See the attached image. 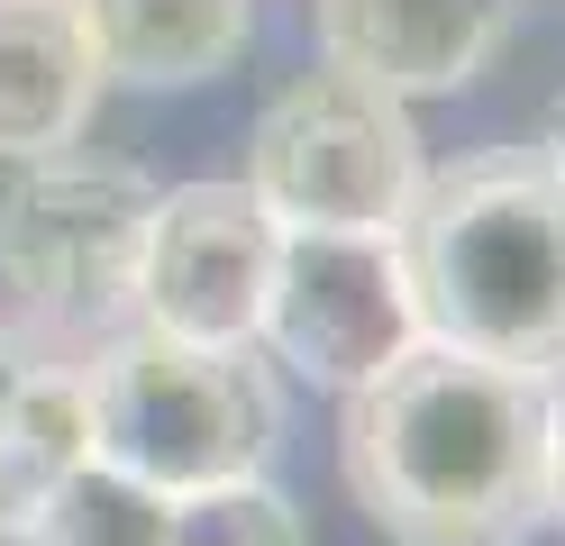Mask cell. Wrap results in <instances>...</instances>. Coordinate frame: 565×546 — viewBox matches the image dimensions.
Instances as JSON below:
<instances>
[{
	"instance_id": "cell-7",
	"label": "cell",
	"mask_w": 565,
	"mask_h": 546,
	"mask_svg": "<svg viewBox=\"0 0 565 546\" xmlns=\"http://www.w3.org/2000/svg\"><path fill=\"white\" fill-rule=\"evenodd\" d=\"M274 246H282V218L246 182L156 192L147 255H137V310H147V328L192 338V346H256Z\"/></svg>"
},
{
	"instance_id": "cell-6",
	"label": "cell",
	"mask_w": 565,
	"mask_h": 546,
	"mask_svg": "<svg viewBox=\"0 0 565 546\" xmlns=\"http://www.w3.org/2000/svg\"><path fill=\"white\" fill-rule=\"evenodd\" d=\"M256 338L329 392L374 383L402 346H419V301L393 228H282Z\"/></svg>"
},
{
	"instance_id": "cell-13",
	"label": "cell",
	"mask_w": 565,
	"mask_h": 546,
	"mask_svg": "<svg viewBox=\"0 0 565 546\" xmlns=\"http://www.w3.org/2000/svg\"><path fill=\"white\" fill-rule=\"evenodd\" d=\"M164 546H310V528L265 473H246V483H210V492L173 501L164 510Z\"/></svg>"
},
{
	"instance_id": "cell-8",
	"label": "cell",
	"mask_w": 565,
	"mask_h": 546,
	"mask_svg": "<svg viewBox=\"0 0 565 546\" xmlns=\"http://www.w3.org/2000/svg\"><path fill=\"white\" fill-rule=\"evenodd\" d=\"M310 19H320V64L365 73L393 100H419L466 92L520 28V0H310Z\"/></svg>"
},
{
	"instance_id": "cell-14",
	"label": "cell",
	"mask_w": 565,
	"mask_h": 546,
	"mask_svg": "<svg viewBox=\"0 0 565 546\" xmlns=\"http://www.w3.org/2000/svg\"><path fill=\"white\" fill-rule=\"evenodd\" d=\"M547 520H565V392H547Z\"/></svg>"
},
{
	"instance_id": "cell-11",
	"label": "cell",
	"mask_w": 565,
	"mask_h": 546,
	"mask_svg": "<svg viewBox=\"0 0 565 546\" xmlns=\"http://www.w3.org/2000/svg\"><path fill=\"white\" fill-rule=\"evenodd\" d=\"M100 55V83L128 92H183L237 64L256 0H74Z\"/></svg>"
},
{
	"instance_id": "cell-2",
	"label": "cell",
	"mask_w": 565,
	"mask_h": 546,
	"mask_svg": "<svg viewBox=\"0 0 565 546\" xmlns=\"http://www.w3.org/2000/svg\"><path fill=\"white\" fill-rule=\"evenodd\" d=\"M402 274L419 338L556 383L565 374V173L547 146H483L419 173L402 210Z\"/></svg>"
},
{
	"instance_id": "cell-4",
	"label": "cell",
	"mask_w": 565,
	"mask_h": 546,
	"mask_svg": "<svg viewBox=\"0 0 565 546\" xmlns=\"http://www.w3.org/2000/svg\"><path fill=\"white\" fill-rule=\"evenodd\" d=\"M156 182L110 156H28L0 192V282L38 328L92 338L137 310V255H147Z\"/></svg>"
},
{
	"instance_id": "cell-1",
	"label": "cell",
	"mask_w": 565,
	"mask_h": 546,
	"mask_svg": "<svg viewBox=\"0 0 565 546\" xmlns=\"http://www.w3.org/2000/svg\"><path fill=\"white\" fill-rule=\"evenodd\" d=\"M338 464L393 546H520L547 528V383L419 338L347 392Z\"/></svg>"
},
{
	"instance_id": "cell-3",
	"label": "cell",
	"mask_w": 565,
	"mask_h": 546,
	"mask_svg": "<svg viewBox=\"0 0 565 546\" xmlns=\"http://www.w3.org/2000/svg\"><path fill=\"white\" fill-rule=\"evenodd\" d=\"M92 400V456L156 483L164 501L265 473L282 437V400L265 383L256 346H192L164 328H128L83 364Z\"/></svg>"
},
{
	"instance_id": "cell-10",
	"label": "cell",
	"mask_w": 565,
	"mask_h": 546,
	"mask_svg": "<svg viewBox=\"0 0 565 546\" xmlns=\"http://www.w3.org/2000/svg\"><path fill=\"white\" fill-rule=\"evenodd\" d=\"M83 456H92L83 364L28 355L10 328H0V537H19V520H28V510H38Z\"/></svg>"
},
{
	"instance_id": "cell-5",
	"label": "cell",
	"mask_w": 565,
	"mask_h": 546,
	"mask_svg": "<svg viewBox=\"0 0 565 546\" xmlns=\"http://www.w3.org/2000/svg\"><path fill=\"white\" fill-rule=\"evenodd\" d=\"M419 173L411 100L338 64L282 83L246 137V192L282 228H402Z\"/></svg>"
},
{
	"instance_id": "cell-12",
	"label": "cell",
	"mask_w": 565,
	"mask_h": 546,
	"mask_svg": "<svg viewBox=\"0 0 565 546\" xmlns=\"http://www.w3.org/2000/svg\"><path fill=\"white\" fill-rule=\"evenodd\" d=\"M164 510H173V501H164L156 483H137V473L83 456V464L19 520L10 546H164Z\"/></svg>"
},
{
	"instance_id": "cell-15",
	"label": "cell",
	"mask_w": 565,
	"mask_h": 546,
	"mask_svg": "<svg viewBox=\"0 0 565 546\" xmlns=\"http://www.w3.org/2000/svg\"><path fill=\"white\" fill-rule=\"evenodd\" d=\"M547 164L565 173V92H556V109H547Z\"/></svg>"
},
{
	"instance_id": "cell-9",
	"label": "cell",
	"mask_w": 565,
	"mask_h": 546,
	"mask_svg": "<svg viewBox=\"0 0 565 546\" xmlns=\"http://www.w3.org/2000/svg\"><path fill=\"white\" fill-rule=\"evenodd\" d=\"M100 55L74 0H0V156H55L100 109Z\"/></svg>"
}]
</instances>
